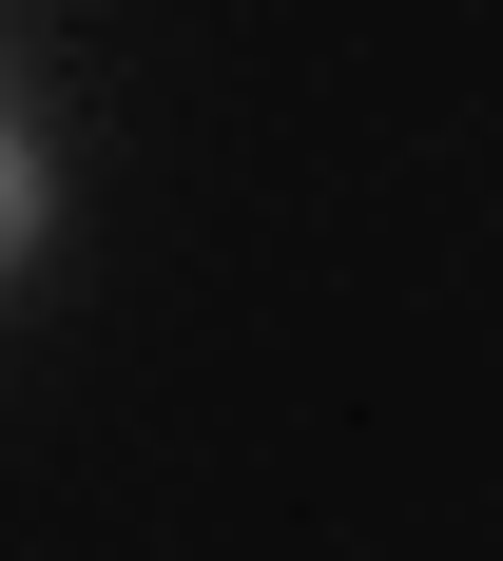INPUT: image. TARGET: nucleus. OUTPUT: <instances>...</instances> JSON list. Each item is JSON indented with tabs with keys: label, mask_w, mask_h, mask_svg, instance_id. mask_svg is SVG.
Returning <instances> with one entry per match:
<instances>
[{
	"label": "nucleus",
	"mask_w": 503,
	"mask_h": 561,
	"mask_svg": "<svg viewBox=\"0 0 503 561\" xmlns=\"http://www.w3.org/2000/svg\"><path fill=\"white\" fill-rule=\"evenodd\" d=\"M20 232H39V136L0 116V252H20Z\"/></svg>",
	"instance_id": "1"
}]
</instances>
